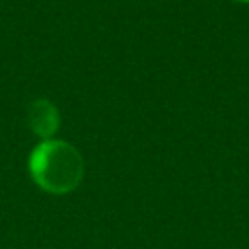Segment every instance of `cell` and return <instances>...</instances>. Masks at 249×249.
<instances>
[{
	"mask_svg": "<svg viewBox=\"0 0 249 249\" xmlns=\"http://www.w3.org/2000/svg\"><path fill=\"white\" fill-rule=\"evenodd\" d=\"M29 175L33 183L51 195H68L84 179V158L66 140H41L29 154Z\"/></svg>",
	"mask_w": 249,
	"mask_h": 249,
	"instance_id": "1",
	"label": "cell"
},
{
	"mask_svg": "<svg viewBox=\"0 0 249 249\" xmlns=\"http://www.w3.org/2000/svg\"><path fill=\"white\" fill-rule=\"evenodd\" d=\"M27 124L33 134L41 140H49L56 134L60 126V113L56 105L49 99H35L27 109Z\"/></svg>",
	"mask_w": 249,
	"mask_h": 249,
	"instance_id": "2",
	"label": "cell"
},
{
	"mask_svg": "<svg viewBox=\"0 0 249 249\" xmlns=\"http://www.w3.org/2000/svg\"><path fill=\"white\" fill-rule=\"evenodd\" d=\"M235 2H249V0H235Z\"/></svg>",
	"mask_w": 249,
	"mask_h": 249,
	"instance_id": "3",
	"label": "cell"
}]
</instances>
